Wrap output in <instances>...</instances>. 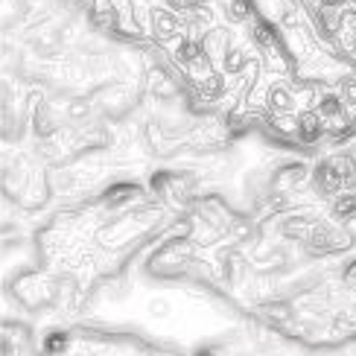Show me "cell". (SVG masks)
I'll return each instance as SVG.
<instances>
[{
  "mask_svg": "<svg viewBox=\"0 0 356 356\" xmlns=\"http://www.w3.org/2000/svg\"><path fill=\"white\" fill-rule=\"evenodd\" d=\"M353 243H356V231L350 225H345V222H336V219H318L304 248L316 260H321V257L342 254V251H348Z\"/></svg>",
  "mask_w": 356,
  "mask_h": 356,
  "instance_id": "cell-1",
  "label": "cell"
},
{
  "mask_svg": "<svg viewBox=\"0 0 356 356\" xmlns=\"http://www.w3.org/2000/svg\"><path fill=\"white\" fill-rule=\"evenodd\" d=\"M94 102H97L99 120H123L135 108V91L126 82H111L106 88H99Z\"/></svg>",
  "mask_w": 356,
  "mask_h": 356,
  "instance_id": "cell-2",
  "label": "cell"
},
{
  "mask_svg": "<svg viewBox=\"0 0 356 356\" xmlns=\"http://www.w3.org/2000/svg\"><path fill=\"white\" fill-rule=\"evenodd\" d=\"M309 181H313V190L318 193L321 199H333L339 196L342 190H348L345 184V172H342V161H339V155H330L318 161V164L313 167V175H309Z\"/></svg>",
  "mask_w": 356,
  "mask_h": 356,
  "instance_id": "cell-3",
  "label": "cell"
},
{
  "mask_svg": "<svg viewBox=\"0 0 356 356\" xmlns=\"http://www.w3.org/2000/svg\"><path fill=\"white\" fill-rule=\"evenodd\" d=\"M97 170H82V167H67V164H56L47 172V184L50 193L56 196H76V193H85V187L91 184V175Z\"/></svg>",
  "mask_w": 356,
  "mask_h": 356,
  "instance_id": "cell-4",
  "label": "cell"
},
{
  "mask_svg": "<svg viewBox=\"0 0 356 356\" xmlns=\"http://www.w3.org/2000/svg\"><path fill=\"white\" fill-rule=\"evenodd\" d=\"M316 216L309 211H289V213H280L277 216V236L286 243H295V245H307L309 234L316 228Z\"/></svg>",
  "mask_w": 356,
  "mask_h": 356,
  "instance_id": "cell-5",
  "label": "cell"
},
{
  "mask_svg": "<svg viewBox=\"0 0 356 356\" xmlns=\"http://www.w3.org/2000/svg\"><path fill=\"white\" fill-rule=\"evenodd\" d=\"M97 123H99V111H97V102L91 97H70L65 102V126L88 131Z\"/></svg>",
  "mask_w": 356,
  "mask_h": 356,
  "instance_id": "cell-6",
  "label": "cell"
},
{
  "mask_svg": "<svg viewBox=\"0 0 356 356\" xmlns=\"http://www.w3.org/2000/svg\"><path fill=\"white\" fill-rule=\"evenodd\" d=\"M140 187L138 184H131V181H114V184H108L106 190H102V196H99V202H102V207L106 211H123V207H131L135 202H140Z\"/></svg>",
  "mask_w": 356,
  "mask_h": 356,
  "instance_id": "cell-7",
  "label": "cell"
},
{
  "mask_svg": "<svg viewBox=\"0 0 356 356\" xmlns=\"http://www.w3.org/2000/svg\"><path fill=\"white\" fill-rule=\"evenodd\" d=\"M324 131H327V126H324L321 114L309 106V108H301L298 114H295V138H298L301 143H318L324 138Z\"/></svg>",
  "mask_w": 356,
  "mask_h": 356,
  "instance_id": "cell-8",
  "label": "cell"
},
{
  "mask_svg": "<svg viewBox=\"0 0 356 356\" xmlns=\"http://www.w3.org/2000/svg\"><path fill=\"white\" fill-rule=\"evenodd\" d=\"M295 106H298V99H295V91H292L289 82H275V85H269V91H266V108H269L275 117L292 114Z\"/></svg>",
  "mask_w": 356,
  "mask_h": 356,
  "instance_id": "cell-9",
  "label": "cell"
},
{
  "mask_svg": "<svg viewBox=\"0 0 356 356\" xmlns=\"http://www.w3.org/2000/svg\"><path fill=\"white\" fill-rule=\"evenodd\" d=\"M231 47H234V35H231V29H225V26H213V29H207V33L202 35V50L216 65L222 62V56H225Z\"/></svg>",
  "mask_w": 356,
  "mask_h": 356,
  "instance_id": "cell-10",
  "label": "cell"
},
{
  "mask_svg": "<svg viewBox=\"0 0 356 356\" xmlns=\"http://www.w3.org/2000/svg\"><path fill=\"white\" fill-rule=\"evenodd\" d=\"M33 126V114H24L21 108H3V143H21L26 138V129Z\"/></svg>",
  "mask_w": 356,
  "mask_h": 356,
  "instance_id": "cell-11",
  "label": "cell"
},
{
  "mask_svg": "<svg viewBox=\"0 0 356 356\" xmlns=\"http://www.w3.org/2000/svg\"><path fill=\"white\" fill-rule=\"evenodd\" d=\"M309 175H313V170H309L307 164H286V167H280L275 172V190H289L295 193V187H301L309 181Z\"/></svg>",
  "mask_w": 356,
  "mask_h": 356,
  "instance_id": "cell-12",
  "label": "cell"
},
{
  "mask_svg": "<svg viewBox=\"0 0 356 356\" xmlns=\"http://www.w3.org/2000/svg\"><path fill=\"white\" fill-rule=\"evenodd\" d=\"M149 29L152 35L167 41V38H175L178 29H181V21H178V15L170 12V9H152L149 12Z\"/></svg>",
  "mask_w": 356,
  "mask_h": 356,
  "instance_id": "cell-13",
  "label": "cell"
},
{
  "mask_svg": "<svg viewBox=\"0 0 356 356\" xmlns=\"http://www.w3.org/2000/svg\"><path fill=\"white\" fill-rule=\"evenodd\" d=\"M330 219L345 222V225L356 219V190H342L339 196L330 199Z\"/></svg>",
  "mask_w": 356,
  "mask_h": 356,
  "instance_id": "cell-14",
  "label": "cell"
},
{
  "mask_svg": "<svg viewBox=\"0 0 356 356\" xmlns=\"http://www.w3.org/2000/svg\"><path fill=\"white\" fill-rule=\"evenodd\" d=\"M143 309H146V316H149V318L167 321V318L175 313V304H172L170 295H149V298H146V304H143Z\"/></svg>",
  "mask_w": 356,
  "mask_h": 356,
  "instance_id": "cell-15",
  "label": "cell"
},
{
  "mask_svg": "<svg viewBox=\"0 0 356 356\" xmlns=\"http://www.w3.org/2000/svg\"><path fill=\"white\" fill-rule=\"evenodd\" d=\"M245 67H248V53L243 47H236V44L225 56H222V62H219V70L228 73V76H234V73H243Z\"/></svg>",
  "mask_w": 356,
  "mask_h": 356,
  "instance_id": "cell-16",
  "label": "cell"
},
{
  "mask_svg": "<svg viewBox=\"0 0 356 356\" xmlns=\"http://www.w3.org/2000/svg\"><path fill=\"white\" fill-rule=\"evenodd\" d=\"M222 3V12H225V18L234 21V24H243L251 18V6L248 0H219Z\"/></svg>",
  "mask_w": 356,
  "mask_h": 356,
  "instance_id": "cell-17",
  "label": "cell"
},
{
  "mask_svg": "<svg viewBox=\"0 0 356 356\" xmlns=\"http://www.w3.org/2000/svg\"><path fill=\"white\" fill-rule=\"evenodd\" d=\"M41 350L47 353V356H62L67 350V333L62 330H50L47 336L41 339Z\"/></svg>",
  "mask_w": 356,
  "mask_h": 356,
  "instance_id": "cell-18",
  "label": "cell"
},
{
  "mask_svg": "<svg viewBox=\"0 0 356 356\" xmlns=\"http://www.w3.org/2000/svg\"><path fill=\"white\" fill-rule=\"evenodd\" d=\"M129 292H131V286L126 284V280H108L106 289H102V295H106V298H108L111 304L126 301V298H129Z\"/></svg>",
  "mask_w": 356,
  "mask_h": 356,
  "instance_id": "cell-19",
  "label": "cell"
},
{
  "mask_svg": "<svg viewBox=\"0 0 356 356\" xmlns=\"http://www.w3.org/2000/svg\"><path fill=\"white\" fill-rule=\"evenodd\" d=\"M336 356H356V348H348V350H342V353H336Z\"/></svg>",
  "mask_w": 356,
  "mask_h": 356,
  "instance_id": "cell-20",
  "label": "cell"
}]
</instances>
